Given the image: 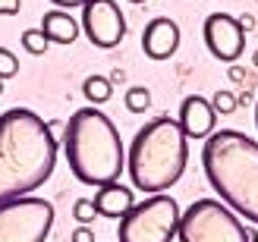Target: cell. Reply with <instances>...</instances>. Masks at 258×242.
Listing matches in <instances>:
<instances>
[{"label": "cell", "instance_id": "cell-1", "mask_svg": "<svg viewBox=\"0 0 258 242\" xmlns=\"http://www.w3.org/2000/svg\"><path fill=\"white\" fill-rule=\"evenodd\" d=\"M57 167L54 129L29 107L0 113V205L32 195Z\"/></svg>", "mask_w": 258, "mask_h": 242}, {"label": "cell", "instance_id": "cell-2", "mask_svg": "<svg viewBox=\"0 0 258 242\" xmlns=\"http://www.w3.org/2000/svg\"><path fill=\"white\" fill-rule=\"evenodd\" d=\"M202 170L221 201L258 223V142L239 129H217L205 138Z\"/></svg>", "mask_w": 258, "mask_h": 242}, {"label": "cell", "instance_id": "cell-3", "mask_svg": "<svg viewBox=\"0 0 258 242\" xmlns=\"http://www.w3.org/2000/svg\"><path fill=\"white\" fill-rule=\"evenodd\" d=\"M63 154L73 176L85 186H110L126 170V151L117 126L92 104L79 107L63 126Z\"/></svg>", "mask_w": 258, "mask_h": 242}, {"label": "cell", "instance_id": "cell-4", "mask_svg": "<svg viewBox=\"0 0 258 242\" xmlns=\"http://www.w3.org/2000/svg\"><path fill=\"white\" fill-rule=\"evenodd\" d=\"M189 148L186 135L173 117H154L133 135L126 154L129 180L145 195H164L186 173Z\"/></svg>", "mask_w": 258, "mask_h": 242}, {"label": "cell", "instance_id": "cell-5", "mask_svg": "<svg viewBox=\"0 0 258 242\" xmlns=\"http://www.w3.org/2000/svg\"><path fill=\"white\" fill-rule=\"evenodd\" d=\"M179 242H249L246 226L217 198H199L179 214Z\"/></svg>", "mask_w": 258, "mask_h": 242}, {"label": "cell", "instance_id": "cell-6", "mask_svg": "<svg viewBox=\"0 0 258 242\" xmlns=\"http://www.w3.org/2000/svg\"><path fill=\"white\" fill-rule=\"evenodd\" d=\"M179 205L170 195H148L145 201L133 205L117 226L120 242H170L179 226Z\"/></svg>", "mask_w": 258, "mask_h": 242}, {"label": "cell", "instance_id": "cell-7", "mask_svg": "<svg viewBox=\"0 0 258 242\" xmlns=\"http://www.w3.org/2000/svg\"><path fill=\"white\" fill-rule=\"evenodd\" d=\"M54 226V205L25 195L0 205V242H44Z\"/></svg>", "mask_w": 258, "mask_h": 242}, {"label": "cell", "instance_id": "cell-8", "mask_svg": "<svg viewBox=\"0 0 258 242\" xmlns=\"http://www.w3.org/2000/svg\"><path fill=\"white\" fill-rule=\"evenodd\" d=\"M82 32L101 50L117 47L126 35V19H123V10L117 7V0H85Z\"/></svg>", "mask_w": 258, "mask_h": 242}, {"label": "cell", "instance_id": "cell-9", "mask_svg": "<svg viewBox=\"0 0 258 242\" xmlns=\"http://www.w3.org/2000/svg\"><path fill=\"white\" fill-rule=\"evenodd\" d=\"M205 44H208V50L224 63L239 60L242 50H246L242 22L233 19L230 13H211V16L205 19Z\"/></svg>", "mask_w": 258, "mask_h": 242}, {"label": "cell", "instance_id": "cell-10", "mask_svg": "<svg viewBox=\"0 0 258 242\" xmlns=\"http://www.w3.org/2000/svg\"><path fill=\"white\" fill-rule=\"evenodd\" d=\"M214 120H217V113L211 107V101L208 98H202V95H189L183 104H179V129H183L186 138H208L214 132Z\"/></svg>", "mask_w": 258, "mask_h": 242}, {"label": "cell", "instance_id": "cell-11", "mask_svg": "<svg viewBox=\"0 0 258 242\" xmlns=\"http://www.w3.org/2000/svg\"><path fill=\"white\" fill-rule=\"evenodd\" d=\"M179 47V25L167 16H158L145 25L142 32V50H145L148 60H167L173 57Z\"/></svg>", "mask_w": 258, "mask_h": 242}, {"label": "cell", "instance_id": "cell-12", "mask_svg": "<svg viewBox=\"0 0 258 242\" xmlns=\"http://www.w3.org/2000/svg\"><path fill=\"white\" fill-rule=\"evenodd\" d=\"M38 29H41L47 35V41H54V44H73L76 38H79V32H82V25L76 22L67 10H47Z\"/></svg>", "mask_w": 258, "mask_h": 242}, {"label": "cell", "instance_id": "cell-13", "mask_svg": "<svg viewBox=\"0 0 258 242\" xmlns=\"http://www.w3.org/2000/svg\"><path fill=\"white\" fill-rule=\"evenodd\" d=\"M92 201H95L98 214H104V217H117V220L136 205V201H133V192H129L126 186H120V183L101 186V189H98V195H95Z\"/></svg>", "mask_w": 258, "mask_h": 242}, {"label": "cell", "instance_id": "cell-14", "mask_svg": "<svg viewBox=\"0 0 258 242\" xmlns=\"http://www.w3.org/2000/svg\"><path fill=\"white\" fill-rule=\"evenodd\" d=\"M82 95L88 98V104H104V101H110L113 95V85L110 79H104V75H88V79L82 82Z\"/></svg>", "mask_w": 258, "mask_h": 242}, {"label": "cell", "instance_id": "cell-15", "mask_svg": "<svg viewBox=\"0 0 258 242\" xmlns=\"http://www.w3.org/2000/svg\"><path fill=\"white\" fill-rule=\"evenodd\" d=\"M151 107V92L145 85H133V88H126V110L129 113H142V110H148Z\"/></svg>", "mask_w": 258, "mask_h": 242}, {"label": "cell", "instance_id": "cell-16", "mask_svg": "<svg viewBox=\"0 0 258 242\" xmlns=\"http://www.w3.org/2000/svg\"><path fill=\"white\" fill-rule=\"evenodd\" d=\"M47 35L41 29H25L22 32V47H25V54H32V57H41L44 50H47Z\"/></svg>", "mask_w": 258, "mask_h": 242}, {"label": "cell", "instance_id": "cell-17", "mask_svg": "<svg viewBox=\"0 0 258 242\" xmlns=\"http://www.w3.org/2000/svg\"><path fill=\"white\" fill-rule=\"evenodd\" d=\"M73 217L79 220L82 226H88V223H92V220L98 217V208H95V201H92V198H79V201L73 205Z\"/></svg>", "mask_w": 258, "mask_h": 242}, {"label": "cell", "instance_id": "cell-18", "mask_svg": "<svg viewBox=\"0 0 258 242\" xmlns=\"http://www.w3.org/2000/svg\"><path fill=\"white\" fill-rule=\"evenodd\" d=\"M19 72V60H16V54L13 50H7V47H0V79H13V75Z\"/></svg>", "mask_w": 258, "mask_h": 242}, {"label": "cell", "instance_id": "cell-19", "mask_svg": "<svg viewBox=\"0 0 258 242\" xmlns=\"http://www.w3.org/2000/svg\"><path fill=\"white\" fill-rule=\"evenodd\" d=\"M211 107H214V113H233L236 110V98L230 92H217L214 101H211Z\"/></svg>", "mask_w": 258, "mask_h": 242}, {"label": "cell", "instance_id": "cell-20", "mask_svg": "<svg viewBox=\"0 0 258 242\" xmlns=\"http://www.w3.org/2000/svg\"><path fill=\"white\" fill-rule=\"evenodd\" d=\"M70 239L73 242H95V233H92V226H76Z\"/></svg>", "mask_w": 258, "mask_h": 242}, {"label": "cell", "instance_id": "cell-21", "mask_svg": "<svg viewBox=\"0 0 258 242\" xmlns=\"http://www.w3.org/2000/svg\"><path fill=\"white\" fill-rule=\"evenodd\" d=\"M22 0H0V16H16Z\"/></svg>", "mask_w": 258, "mask_h": 242}, {"label": "cell", "instance_id": "cell-22", "mask_svg": "<svg viewBox=\"0 0 258 242\" xmlns=\"http://www.w3.org/2000/svg\"><path fill=\"white\" fill-rule=\"evenodd\" d=\"M50 4H57L60 10H70V7H85V0H50Z\"/></svg>", "mask_w": 258, "mask_h": 242}, {"label": "cell", "instance_id": "cell-23", "mask_svg": "<svg viewBox=\"0 0 258 242\" xmlns=\"http://www.w3.org/2000/svg\"><path fill=\"white\" fill-rule=\"evenodd\" d=\"M255 129H258V104H255Z\"/></svg>", "mask_w": 258, "mask_h": 242}, {"label": "cell", "instance_id": "cell-24", "mask_svg": "<svg viewBox=\"0 0 258 242\" xmlns=\"http://www.w3.org/2000/svg\"><path fill=\"white\" fill-rule=\"evenodd\" d=\"M249 242H258V233H252V236H249Z\"/></svg>", "mask_w": 258, "mask_h": 242}, {"label": "cell", "instance_id": "cell-25", "mask_svg": "<svg viewBox=\"0 0 258 242\" xmlns=\"http://www.w3.org/2000/svg\"><path fill=\"white\" fill-rule=\"evenodd\" d=\"M129 4H145V0H129Z\"/></svg>", "mask_w": 258, "mask_h": 242}, {"label": "cell", "instance_id": "cell-26", "mask_svg": "<svg viewBox=\"0 0 258 242\" xmlns=\"http://www.w3.org/2000/svg\"><path fill=\"white\" fill-rule=\"evenodd\" d=\"M0 95H4V79H0Z\"/></svg>", "mask_w": 258, "mask_h": 242}, {"label": "cell", "instance_id": "cell-27", "mask_svg": "<svg viewBox=\"0 0 258 242\" xmlns=\"http://www.w3.org/2000/svg\"><path fill=\"white\" fill-rule=\"evenodd\" d=\"M255 66H258V54H255Z\"/></svg>", "mask_w": 258, "mask_h": 242}]
</instances>
